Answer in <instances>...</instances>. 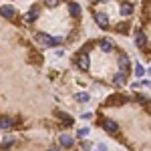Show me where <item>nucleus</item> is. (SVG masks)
I'll list each match as a JSON object with an SVG mask.
<instances>
[{
  "label": "nucleus",
  "mask_w": 151,
  "mask_h": 151,
  "mask_svg": "<svg viewBox=\"0 0 151 151\" xmlns=\"http://www.w3.org/2000/svg\"><path fill=\"white\" fill-rule=\"evenodd\" d=\"M35 40L38 42V45H42V47H58V45H63V38H58V36H50L47 35V32H38V35L35 36Z\"/></svg>",
  "instance_id": "obj_1"
},
{
  "label": "nucleus",
  "mask_w": 151,
  "mask_h": 151,
  "mask_svg": "<svg viewBox=\"0 0 151 151\" xmlns=\"http://www.w3.org/2000/svg\"><path fill=\"white\" fill-rule=\"evenodd\" d=\"M93 18H95V22H97V26H101V28H109V24H111L109 16H107L103 10H95Z\"/></svg>",
  "instance_id": "obj_2"
},
{
  "label": "nucleus",
  "mask_w": 151,
  "mask_h": 151,
  "mask_svg": "<svg viewBox=\"0 0 151 151\" xmlns=\"http://www.w3.org/2000/svg\"><path fill=\"white\" fill-rule=\"evenodd\" d=\"M77 67H79L81 70H89L91 69V58H89L87 52L81 50V55H77Z\"/></svg>",
  "instance_id": "obj_3"
},
{
  "label": "nucleus",
  "mask_w": 151,
  "mask_h": 151,
  "mask_svg": "<svg viewBox=\"0 0 151 151\" xmlns=\"http://www.w3.org/2000/svg\"><path fill=\"white\" fill-rule=\"evenodd\" d=\"M117 65H119V70H125V73H129L131 60H129L127 55H119V58H117Z\"/></svg>",
  "instance_id": "obj_4"
},
{
  "label": "nucleus",
  "mask_w": 151,
  "mask_h": 151,
  "mask_svg": "<svg viewBox=\"0 0 151 151\" xmlns=\"http://www.w3.org/2000/svg\"><path fill=\"white\" fill-rule=\"evenodd\" d=\"M103 129L107 133H117L119 131V125H117V121H113V119H103Z\"/></svg>",
  "instance_id": "obj_5"
},
{
  "label": "nucleus",
  "mask_w": 151,
  "mask_h": 151,
  "mask_svg": "<svg viewBox=\"0 0 151 151\" xmlns=\"http://www.w3.org/2000/svg\"><path fill=\"white\" fill-rule=\"evenodd\" d=\"M14 127V119L12 117H0V129L2 131H8Z\"/></svg>",
  "instance_id": "obj_6"
},
{
  "label": "nucleus",
  "mask_w": 151,
  "mask_h": 151,
  "mask_svg": "<svg viewBox=\"0 0 151 151\" xmlns=\"http://www.w3.org/2000/svg\"><path fill=\"white\" fill-rule=\"evenodd\" d=\"M0 14H2L4 18H14V16H16V10L6 4V6H0Z\"/></svg>",
  "instance_id": "obj_7"
},
{
  "label": "nucleus",
  "mask_w": 151,
  "mask_h": 151,
  "mask_svg": "<svg viewBox=\"0 0 151 151\" xmlns=\"http://www.w3.org/2000/svg\"><path fill=\"white\" fill-rule=\"evenodd\" d=\"M113 83L119 85V87H121V85H125V83H127V73H125V70H119L115 77H113Z\"/></svg>",
  "instance_id": "obj_8"
},
{
  "label": "nucleus",
  "mask_w": 151,
  "mask_h": 151,
  "mask_svg": "<svg viewBox=\"0 0 151 151\" xmlns=\"http://www.w3.org/2000/svg\"><path fill=\"white\" fill-rule=\"evenodd\" d=\"M135 45H137L139 48H147V35L137 32V36H135Z\"/></svg>",
  "instance_id": "obj_9"
},
{
  "label": "nucleus",
  "mask_w": 151,
  "mask_h": 151,
  "mask_svg": "<svg viewBox=\"0 0 151 151\" xmlns=\"http://www.w3.org/2000/svg\"><path fill=\"white\" fill-rule=\"evenodd\" d=\"M38 14H40V8H38V6H32L30 10L26 12V20H30V22H35L36 18H38Z\"/></svg>",
  "instance_id": "obj_10"
},
{
  "label": "nucleus",
  "mask_w": 151,
  "mask_h": 151,
  "mask_svg": "<svg viewBox=\"0 0 151 151\" xmlns=\"http://www.w3.org/2000/svg\"><path fill=\"white\" fill-rule=\"evenodd\" d=\"M69 12H70L73 18H79V16H81V6H79L77 2H70L69 4Z\"/></svg>",
  "instance_id": "obj_11"
},
{
  "label": "nucleus",
  "mask_w": 151,
  "mask_h": 151,
  "mask_svg": "<svg viewBox=\"0 0 151 151\" xmlns=\"http://www.w3.org/2000/svg\"><path fill=\"white\" fill-rule=\"evenodd\" d=\"M99 47H101V50H103V52H111V50H113V42H111V40H107V38H103V40H99Z\"/></svg>",
  "instance_id": "obj_12"
},
{
  "label": "nucleus",
  "mask_w": 151,
  "mask_h": 151,
  "mask_svg": "<svg viewBox=\"0 0 151 151\" xmlns=\"http://www.w3.org/2000/svg\"><path fill=\"white\" fill-rule=\"evenodd\" d=\"M58 143H60L63 147H73V143H75V141H73L70 135H60V137H58Z\"/></svg>",
  "instance_id": "obj_13"
},
{
  "label": "nucleus",
  "mask_w": 151,
  "mask_h": 151,
  "mask_svg": "<svg viewBox=\"0 0 151 151\" xmlns=\"http://www.w3.org/2000/svg\"><path fill=\"white\" fill-rule=\"evenodd\" d=\"M57 115L60 117V119H63V121H65L67 125H73V123H75V121H73V117L67 115V113H63V111H57Z\"/></svg>",
  "instance_id": "obj_14"
},
{
  "label": "nucleus",
  "mask_w": 151,
  "mask_h": 151,
  "mask_svg": "<svg viewBox=\"0 0 151 151\" xmlns=\"http://www.w3.org/2000/svg\"><path fill=\"white\" fill-rule=\"evenodd\" d=\"M131 12H133V6H131V4H123V6H121V14H123V16H129Z\"/></svg>",
  "instance_id": "obj_15"
},
{
  "label": "nucleus",
  "mask_w": 151,
  "mask_h": 151,
  "mask_svg": "<svg viewBox=\"0 0 151 151\" xmlns=\"http://www.w3.org/2000/svg\"><path fill=\"white\" fill-rule=\"evenodd\" d=\"M117 32H121V35H127L129 32V24H117Z\"/></svg>",
  "instance_id": "obj_16"
},
{
  "label": "nucleus",
  "mask_w": 151,
  "mask_h": 151,
  "mask_svg": "<svg viewBox=\"0 0 151 151\" xmlns=\"http://www.w3.org/2000/svg\"><path fill=\"white\" fill-rule=\"evenodd\" d=\"M12 143H14V137H4V141H2V147L6 149V147H10Z\"/></svg>",
  "instance_id": "obj_17"
},
{
  "label": "nucleus",
  "mask_w": 151,
  "mask_h": 151,
  "mask_svg": "<svg viewBox=\"0 0 151 151\" xmlns=\"http://www.w3.org/2000/svg\"><path fill=\"white\" fill-rule=\"evenodd\" d=\"M77 101H81V103H87V101H89V95H87V93H77Z\"/></svg>",
  "instance_id": "obj_18"
},
{
  "label": "nucleus",
  "mask_w": 151,
  "mask_h": 151,
  "mask_svg": "<svg viewBox=\"0 0 151 151\" xmlns=\"http://www.w3.org/2000/svg\"><path fill=\"white\" fill-rule=\"evenodd\" d=\"M135 75H137V77H143V75H145V69H143V65H137V67H135Z\"/></svg>",
  "instance_id": "obj_19"
},
{
  "label": "nucleus",
  "mask_w": 151,
  "mask_h": 151,
  "mask_svg": "<svg viewBox=\"0 0 151 151\" xmlns=\"http://www.w3.org/2000/svg\"><path fill=\"white\" fill-rule=\"evenodd\" d=\"M57 2H58V0H45V4H47V6H55Z\"/></svg>",
  "instance_id": "obj_20"
},
{
  "label": "nucleus",
  "mask_w": 151,
  "mask_h": 151,
  "mask_svg": "<svg viewBox=\"0 0 151 151\" xmlns=\"http://www.w3.org/2000/svg\"><path fill=\"white\" fill-rule=\"evenodd\" d=\"M87 133H89V129H81V131H79V137H85Z\"/></svg>",
  "instance_id": "obj_21"
},
{
  "label": "nucleus",
  "mask_w": 151,
  "mask_h": 151,
  "mask_svg": "<svg viewBox=\"0 0 151 151\" xmlns=\"http://www.w3.org/2000/svg\"><path fill=\"white\" fill-rule=\"evenodd\" d=\"M95 2H107V0H95Z\"/></svg>",
  "instance_id": "obj_22"
},
{
  "label": "nucleus",
  "mask_w": 151,
  "mask_h": 151,
  "mask_svg": "<svg viewBox=\"0 0 151 151\" xmlns=\"http://www.w3.org/2000/svg\"><path fill=\"white\" fill-rule=\"evenodd\" d=\"M47 151H60V149H47Z\"/></svg>",
  "instance_id": "obj_23"
}]
</instances>
